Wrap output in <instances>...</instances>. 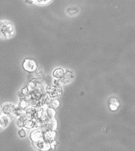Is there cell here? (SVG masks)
<instances>
[{
	"instance_id": "cell-5",
	"label": "cell",
	"mask_w": 135,
	"mask_h": 151,
	"mask_svg": "<svg viewBox=\"0 0 135 151\" xmlns=\"http://www.w3.org/2000/svg\"><path fill=\"white\" fill-rule=\"evenodd\" d=\"M43 132L41 129H35L30 133V139L34 143L43 140Z\"/></svg>"
},
{
	"instance_id": "cell-22",
	"label": "cell",
	"mask_w": 135,
	"mask_h": 151,
	"mask_svg": "<svg viewBox=\"0 0 135 151\" xmlns=\"http://www.w3.org/2000/svg\"><path fill=\"white\" fill-rule=\"evenodd\" d=\"M21 93H22L25 97L27 96V95H28L29 94L30 91H29V89L27 86L25 87L24 88H23V89L21 91Z\"/></svg>"
},
{
	"instance_id": "cell-10",
	"label": "cell",
	"mask_w": 135,
	"mask_h": 151,
	"mask_svg": "<svg viewBox=\"0 0 135 151\" xmlns=\"http://www.w3.org/2000/svg\"><path fill=\"white\" fill-rule=\"evenodd\" d=\"M120 105L118 100L116 98H112L109 100L108 107L112 111H116Z\"/></svg>"
},
{
	"instance_id": "cell-2",
	"label": "cell",
	"mask_w": 135,
	"mask_h": 151,
	"mask_svg": "<svg viewBox=\"0 0 135 151\" xmlns=\"http://www.w3.org/2000/svg\"><path fill=\"white\" fill-rule=\"evenodd\" d=\"M47 94L48 95L50 98H55L62 94V89L61 87L51 85L45 87Z\"/></svg>"
},
{
	"instance_id": "cell-9",
	"label": "cell",
	"mask_w": 135,
	"mask_h": 151,
	"mask_svg": "<svg viewBox=\"0 0 135 151\" xmlns=\"http://www.w3.org/2000/svg\"><path fill=\"white\" fill-rule=\"evenodd\" d=\"M55 134V131H46L43 134V139L50 144L53 142Z\"/></svg>"
},
{
	"instance_id": "cell-15",
	"label": "cell",
	"mask_w": 135,
	"mask_h": 151,
	"mask_svg": "<svg viewBox=\"0 0 135 151\" xmlns=\"http://www.w3.org/2000/svg\"><path fill=\"white\" fill-rule=\"evenodd\" d=\"M18 106L22 109L23 110H27V109L30 106V102L26 98L23 99L22 100H20Z\"/></svg>"
},
{
	"instance_id": "cell-7",
	"label": "cell",
	"mask_w": 135,
	"mask_h": 151,
	"mask_svg": "<svg viewBox=\"0 0 135 151\" xmlns=\"http://www.w3.org/2000/svg\"><path fill=\"white\" fill-rule=\"evenodd\" d=\"M34 144L35 145L36 147L37 148L38 150H39V151H48L50 148V144L46 142L43 139L37 141Z\"/></svg>"
},
{
	"instance_id": "cell-18",
	"label": "cell",
	"mask_w": 135,
	"mask_h": 151,
	"mask_svg": "<svg viewBox=\"0 0 135 151\" xmlns=\"http://www.w3.org/2000/svg\"><path fill=\"white\" fill-rule=\"evenodd\" d=\"M25 110L21 109L18 105L15 106V109L13 112V116L16 117H19L22 116L24 114H25Z\"/></svg>"
},
{
	"instance_id": "cell-19",
	"label": "cell",
	"mask_w": 135,
	"mask_h": 151,
	"mask_svg": "<svg viewBox=\"0 0 135 151\" xmlns=\"http://www.w3.org/2000/svg\"><path fill=\"white\" fill-rule=\"evenodd\" d=\"M66 12L68 15H75L78 12V9L75 7L68 8L66 9Z\"/></svg>"
},
{
	"instance_id": "cell-14",
	"label": "cell",
	"mask_w": 135,
	"mask_h": 151,
	"mask_svg": "<svg viewBox=\"0 0 135 151\" xmlns=\"http://www.w3.org/2000/svg\"><path fill=\"white\" fill-rule=\"evenodd\" d=\"M65 73L64 69L62 68H56L53 73V75L56 79H60Z\"/></svg>"
},
{
	"instance_id": "cell-8",
	"label": "cell",
	"mask_w": 135,
	"mask_h": 151,
	"mask_svg": "<svg viewBox=\"0 0 135 151\" xmlns=\"http://www.w3.org/2000/svg\"><path fill=\"white\" fill-rule=\"evenodd\" d=\"M25 113L27 118L31 119H36L38 118L37 109L34 108L32 106L29 107L27 110L25 111Z\"/></svg>"
},
{
	"instance_id": "cell-23",
	"label": "cell",
	"mask_w": 135,
	"mask_h": 151,
	"mask_svg": "<svg viewBox=\"0 0 135 151\" xmlns=\"http://www.w3.org/2000/svg\"><path fill=\"white\" fill-rule=\"evenodd\" d=\"M25 2H28V4H32L34 2V1H26Z\"/></svg>"
},
{
	"instance_id": "cell-1",
	"label": "cell",
	"mask_w": 135,
	"mask_h": 151,
	"mask_svg": "<svg viewBox=\"0 0 135 151\" xmlns=\"http://www.w3.org/2000/svg\"><path fill=\"white\" fill-rule=\"evenodd\" d=\"M15 34V27L11 21L9 20H0V40L11 38Z\"/></svg>"
},
{
	"instance_id": "cell-11",
	"label": "cell",
	"mask_w": 135,
	"mask_h": 151,
	"mask_svg": "<svg viewBox=\"0 0 135 151\" xmlns=\"http://www.w3.org/2000/svg\"><path fill=\"white\" fill-rule=\"evenodd\" d=\"M11 122L10 117L3 114L0 117V126L4 128L7 127Z\"/></svg>"
},
{
	"instance_id": "cell-16",
	"label": "cell",
	"mask_w": 135,
	"mask_h": 151,
	"mask_svg": "<svg viewBox=\"0 0 135 151\" xmlns=\"http://www.w3.org/2000/svg\"><path fill=\"white\" fill-rule=\"evenodd\" d=\"M45 113L49 118H54L56 115V111L54 109L48 106L45 110Z\"/></svg>"
},
{
	"instance_id": "cell-17",
	"label": "cell",
	"mask_w": 135,
	"mask_h": 151,
	"mask_svg": "<svg viewBox=\"0 0 135 151\" xmlns=\"http://www.w3.org/2000/svg\"><path fill=\"white\" fill-rule=\"evenodd\" d=\"M27 117L25 113L23 114L22 116L18 117L17 119V124L18 125V127L20 128H24V122L27 119Z\"/></svg>"
},
{
	"instance_id": "cell-6",
	"label": "cell",
	"mask_w": 135,
	"mask_h": 151,
	"mask_svg": "<svg viewBox=\"0 0 135 151\" xmlns=\"http://www.w3.org/2000/svg\"><path fill=\"white\" fill-rule=\"evenodd\" d=\"M15 107V105H14L12 103H4L2 106L1 111L4 114L9 117L11 115H13V112Z\"/></svg>"
},
{
	"instance_id": "cell-4",
	"label": "cell",
	"mask_w": 135,
	"mask_h": 151,
	"mask_svg": "<svg viewBox=\"0 0 135 151\" xmlns=\"http://www.w3.org/2000/svg\"><path fill=\"white\" fill-rule=\"evenodd\" d=\"M75 75L73 72L71 71H67L65 72L64 76L60 79H57L58 83L60 86L63 84H67L68 83L71 82L74 79Z\"/></svg>"
},
{
	"instance_id": "cell-21",
	"label": "cell",
	"mask_w": 135,
	"mask_h": 151,
	"mask_svg": "<svg viewBox=\"0 0 135 151\" xmlns=\"http://www.w3.org/2000/svg\"><path fill=\"white\" fill-rule=\"evenodd\" d=\"M34 2H35L39 4L44 5V4H48L49 2H51V1L50 0H42H42H37V1H34Z\"/></svg>"
},
{
	"instance_id": "cell-24",
	"label": "cell",
	"mask_w": 135,
	"mask_h": 151,
	"mask_svg": "<svg viewBox=\"0 0 135 151\" xmlns=\"http://www.w3.org/2000/svg\"><path fill=\"white\" fill-rule=\"evenodd\" d=\"M1 107H0V111H1Z\"/></svg>"
},
{
	"instance_id": "cell-13",
	"label": "cell",
	"mask_w": 135,
	"mask_h": 151,
	"mask_svg": "<svg viewBox=\"0 0 135 151\" xmlns=\"http://www.w3.org/2000/svg\"><path fill=\"white\" fill-rule=\"evenodd\" d=\"M24 127L27 129H31L35 127V121L34 119H31L27 118V119L24 122Z\"/></svg>"
},
{
	"instance_id": "cell-3",
	"label": "cell",
	"mask_w": 135,
	"mask_h": 151,
	"mask_svg": "<svg viewBox=\"0 0 135 151\" xmlns=\"http://www.w3.org/2000/svg\"><path fill=\"white\" fill-rule=\"evenodd\" d=\"M23 66L25 71L30 73L35 71L38 67L36 61L31 59H25L23 62Z\"/></svg>"
},
{
	"instance_id": "cell-12",
	"label": "cell",
	"mask_w": 135,
	"mask_h": 151,
	"mask_svg": "<svg viewBox=\"0 0 135 151\" xmlns=\"http://www.w3.org/2000/svg\"><path fill=\"white\" fill-rule=\"evenodd\" d=\"M60 101L58 99H52V100H50L49 99H47V100L45 101V104L49 105V106L51 107H52L53 109H56L57 107H59L60 106Z\"/></svg>"
},
{
	"instance_id": "cell-20",
	"label": "cell",
	"mask_w": 135,
	"mask_h": 151,
	"mask_svg": "<svg viewBox=\"0 0 135 151\" xmlns=\"http://www.w3.org/2000/svg\"><path fill=\"white\" fill-rule=\"evenodd\" d=\"M18 134L19 137H20L22 139H24L27 136V131L25 130V129L23 128H20L18 132Z\"/></svg>"
}]
</instances>
